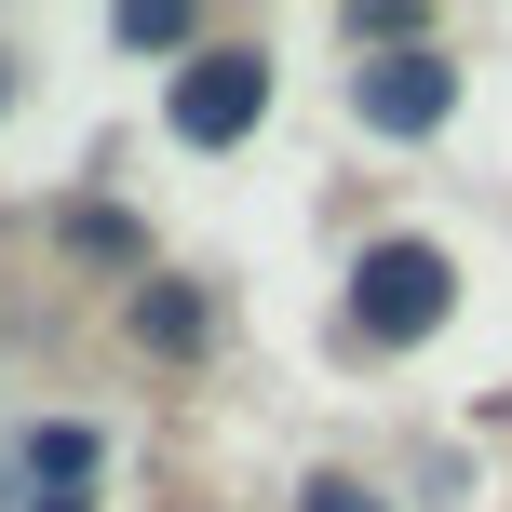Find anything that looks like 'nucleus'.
Returning <instances> with one entry per match:
<instances>
[{
    "label": "nucleus",
    "instance_id": "nucleus-7",
    "mask_svg": "<svg viewBox=\"0 0 512 512\" xmlns=\"http://www.w3.org/2000/svg\"><path fill=\"white\" fill-rule=\"evenodd\" d=\"M68 243H81V256H108V270H135V216H108V203H81V216H68Z\"/></svg>",
    "mask_w": 512,
    "mask_h": 512
},
{
    "label": "nucleus",
    "instance_id": "nucleus-6",
    "mask_svg": "<svg viewBox=\"0 0 512 512\" xmlns=\"http://www.w3.org/2000/svg\"><path fill=\"white\" fill-rule=\"evenodd\" d=\"M108 27H122L135 54H189V0H122Z\"/></svg>",
    "mask_w": 512,
    "mask_h": 512
},
{
    "label": "nucleus",
    "instance_id": "nucleus-9",
    "mask_svg": "<svg viewBox=\"0 0 512 512\" xmlns=\"http://www.w3.org/2000/svg\"><path fill=\"white\" fill-rule=\"evenodd\" d=\"M27 512H95V499H27Z\"/></svg>",
    "mask_w": 512,
    "mask_h": 512
},
{
    "label": "nucleus",
    "instance_id": "nucleus-10",
    "mask_svg": "<svg viewBox=\"0 0 512 512\" xmlns=\"http://www.w3.org/2000/svg\"><path fill=\"white\" fill-rule=\"evenodd\" d=\"M0 95H14V81H0Z\"/></svg>",
    "mask_w": 512,
    "mask_h": 512
},
{
    "label": "nucleus",
    "instance_id": "nucleus-3",
    "mask_svg": "<svg viewBox=\"0 0 512 512\" xmlns=\"http://www.w3.org/2000/svg\"><path fill=\"white\" fill-rule=\"evenodd\" d=\"M351 95H364V122H378V135H432L445 108H459V68H445L432 41H405V54H378Z\"/></svg>",
    "mask_w": 512,
    "mask_h": 512
},
{
    "label": "nucleus",
    "instance_id": "nucleus-8",
    "mask_svg": "<svg viewBox=\"0 0 512 512\" xmlns=\"http://www.w3.org/2000/svg\"><path fill=\"white\" fill-rule=\"evenodd\" d=\"M297 512H391V499H378V486H351V472H310V499H297Z\"/></svg>",
    "mask_w": 512,
    "mask_h": 512
},
{
    "label": "nucleus",
    "instance_id": "nucleus-5",
    "mask_svg": "<svg viewBox=\"0 0 512 512\" xmlns=\"http://www.w3.org/2000/svg\"><path fill=\"white\" fill-rule=\"evenodd\" d=\"M135 324H149V351H203V297H189V283H149Z\"/></svg>",
    "mask_w": 512,
    "mask_h": 512
},
{
    "label": "nucleus",
    "instance_id": "nucleus-1",
    "mask_svg": "<svg viewBox=\"0 0 512 512\" xmlns=\"http://www.w3.org/2000/svg\"><path fill=\"white\" fill-rule=\"evenodd\" d=\"M445 310H459V270H445V243H364V270H351V324H364V337L418 351Z\"/></svg>",
    "mask_w": 512,
    "mask_h": 512
},
{
    "label": "nucleus",
    "instance_id": "nucleus-2",
    "mask_svg": "<svg viewBox=\"0 0 512 512\" xmlns=\"http://www.w3.org/2000/svg\"><path fill=\"white\" fill-rule=\"evenodd\" d=\"M256 108H270V54L216 41V54H189V68H176V135H189V149H243Z\"/></svg>",
    "mask_w": 512,
    "mask_h": 512
},
{
    "label": "nucleus",
    "instance_id": "nucleus-4",
    "mask_svg": "<svg viewBox=\"0 0 512 512\" xmlns=\"http://www.w3.org/2000/svg\"><path fill=\"white\" fill-rule=\"evenodd\" d=\"M95 459H108L95 418H41V432H27V486H41V499H81V486H95Z\"/></svg>",
    "mask_w": 512,
    "mask_h": 512
}]
</instances>
